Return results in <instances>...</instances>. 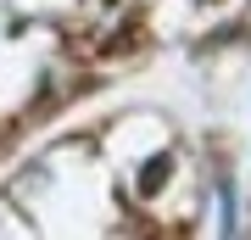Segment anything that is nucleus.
Segmentation results:
<instances>
[{"instance_id":"1","label":"nucleus","mask_w":251,"mask_h":240,"mask_svg":"<svg viewBox=\"0 0 251 240\" xmlns=\"http://www.w3.org/2000/svg\"><path fill=\"white\" fill-rule=\"evenodd\" d=\"M168 173H173V157H168V151H156V157L140 168V196H156V190L168 185Z\"/></svg>"}]
</instances>
